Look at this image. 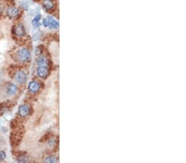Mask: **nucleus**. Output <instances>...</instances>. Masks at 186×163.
I'll use <instances>...</instances> for the list:
<instances>
[{
	"label": "nucleus",
	"instance_id": "nucleus-1",
	"mask_svg": "<svg viewBox=\"0 0 186 163\" xmlns=\"http://www.w3.org/2000/svg\"><path fill=\"white\" fill-rule=\"evenodd\" d=\"M30 58H31V54L27 48L20 49L17 53V59L19 62H28L30 60Z\"/></svg>",
	"mask_w": 186,
	"mask_h": 163
},
{
	"label": "nucleus",
	"instance_id": "nucleus-2",
	"mask_svg": "<svg viewBox=\"0 0 186 163\" xmlns=\"http://www.w3.org/2000/svg\"><path fill=\"white\" fill-rule=\"evenodd\" d=\"M37 76L42 79H46L49 75V69L46 66H38L36 69Z\"/></svg>",
	"mask_w": 186,
	"mask_h": 163
},
{
	"label": "nucleus",
	"instance_id": "nucleus-3",
	"mask_svg": "<svg viewBox=\"0 0 186 163\" xmlns=\"http://www.w3.org/2000/svg\"><path fill=\"white\" fill-rule=\"evenodd\" d=\"M27 73L23 71H18L15 75V81L19 84H24L27 82Z\"/></svg>",
	"mask_w": 186,
	"mask_h": 163
},
{
	"label": "nucleus",
	"instance_id": "nucleus-4",
	"mask_svg": "<svg viewBox=\"0 0 186 163\" xmlns=\"http://www.w3.org/2000/svg\"><path fill=\"white\" fill-rule=\"evenodd\" d=\"M18 91V86L14 83H8V86H6V93L9 96H13Z\"/></svg>",
	"mask_w": 186,
	"mask_h": 163
},
{
	"label": "nucleus",
	"instance_id": "nucleus-5",
	"mask_svg": "<svg viewBox=\"0 0 186 163\" xmlns=\"http://www.w3.org/2000/svg\"><path fill=\"white\" fill-rule=\"evenodd\" d=\"M14 33L17 36L22 37L26 36V31H25L24 26L22 24H18L14 29Z\"/></svg>",
	"mask_w": 186,
	"mask_h": 163
},
{
	"label": "nucleus",
	"instance_id": "nucleus-6",
	"mask_svg": "<svg viewBox=\"0 0 186 163\" xmlns=\"http://www.w3.org/2000/svg\"><path fill=\"white\" fill-rule=\"evenodd\" d=\"M18 114L22 117H26L30 114V108L27 105H22L18 108Z\"/></svg>",
	"mask_w": 186,
	"mask_h": 163
},
{
	"label": "nucleus",
	"instance_id": "nucleus-7",
	"mask_svg": "<svg viewBox=\"0 0 186 163\" xmlns=\"http://www.w3.org/2000/svg\"><path fill=\"white\" fill-rule=\"evenodd\" d=\"M18 13H19L18 9L17 8H15V7H13V6L9 7L8 8V10H7V15L10 18H15V17H17Z\"/></svg>",
	"mask_w": 186,
	"mask_h": 163
},
{
	"label": "nucleus",
	"instance_id": "nucleus-8",
	"mask_svg": "<svg viewBox=\"0 0 186 163\" xmlns=\"http://www.w3.org/2000/svg\"><path fill=\"white\" fill-rule=\"evenodd\" d=\"M28 89H29L30 92L32 93H36L37 91H39L40 89V84L36 81L31 82L28 85Z\"/></svg>",
	"mask_w": 186,
	"mask_h": 163
},
{
	"label": "nucleus",
	"instance_id": "nucleus-9",
	"mask_svg": "<svg viewBox=\"0 0 186 163\" xmlns=\"http://www.w3.org/2000/svg\"><path fill=\"white\" fill-rule=\"evenodd\" d=\"M48 20V27L51 29H57L59 27V22L55 20L52 17H46Z\"/></svg>",
	"mask_w": 186,
	"mask_h": 163
},
{
	"label": "nucleus",
	"instance_id": "nucleus-10",
	"mask_svg": "<svg viewBox=\"0 0 186 163\" xmlns=\"http://www.w3.org/2000/svg\"><path fill=\"white\" fill-rule=\"evenodd\" d=\"M43 7L46 10H51L54 8V3L51 0H45L43 3Z\"/></svg>",
	"mask_w": 186,
	"mask_h": 163
},
{
	"label": "nucleus",
	"instance_id": "nucleus-11",
	"mask_svg": "<svg viewBox=\"0 0 186 163\" xmlns=\"http://www.w3.org/2000/svg\"><path fill=\"white\" fill-rule=\"evenodd\" d=\"M36 63L38 66H46L47 65V59L44 56H39L36 59Z\"/></svg>",
	"mask_w": 186,
	"mask_h": 163
},
{
	"label": "nucleus",
	"instance_id": "nucleus-12",
	"mask_svg": "<svg viewBox=\"0 0 186 163\" xmlns=\"http://www.w3.org/2000/svg\"><path fill=\"white\" fill-rule=\"evenodd\" d=\"M41 17V15L40 14L36 15L34 18L32 19V26H34L35 27H37V26H39Z\"/></svg>",
	"mask_w": 186,
	"mask_h": 163
},
{
	"label": "nucleus",
	"instance_id": "nucleus-13",
	"mask_svg": "<svg viewBox=\"0 0 186 163\" xmlns=\"http://www.w3.org/2000/svg\"><path fill=\"white\" fill-rule=\"evenodd\" d=\"M44 163H57V160L55 157L50 156V157H47L45 159Z\"/></svg>",
	"mask_w": 186,
	"mask_h": 163
},
{
	"label": "nucleus",
	"instance_id": "nucleus-14",
	"mask_svg": "<svg viewBox=\"0 0 186 163\" xmlns=\"http://www.w3.org/2000/svg\"><path fill=\"white\" fill-rule=\"evenodd\" d=\"M40 35H41V32L38 29H35L33 31V33H32V38L34 40H38L40 38Z\"/></svg>",
	"mask_w": 186,
	"mask_h": 163
},
{
	"label": "nucleus",
	"instance_id": "nucleus-15",
	"mask_svg": "<svg viewBox=\"0 0 186 163\" xmlns=\"http://www.w3.org/2000/svg\"><path fill=\"white\" fill-rule=\"evenodd\" d=\"M28 158L26 156H20L18 158V163H28Z\"/></svg>",
	"mask_w": 186,
	"mask_h": 163
},
{
	"label": "nucleus",
	"instance_id": "nucleus-16",
	"mask_svg": "<svg viewBox=\"0 0 186 163\" xmlns=\"http://www.w3.org/2000/svg\"><path fill=\"white\" fill-rule=\"evenodd\" d=\"M6 158V153L4 151H0V161H4Z\"/></svg>",
	"mask_w": 186,
	"mask_h": 163
},
{
	"label": "nucleus",
	"instance_id": "nucleus-17",
	"mask_svg": "<svg viewBox=\"0 0 186 163\" xmlns=\"http://www.w3.org/2000/svg\"><path fill=\"white\" fill-rule=\"evenodd\" d=\"M43 26L45 27H48V20L46 17L45 19H43Z\"/></svg>",
	"mask_w": 186,
	"mask_h": 163
}]
</instances>
